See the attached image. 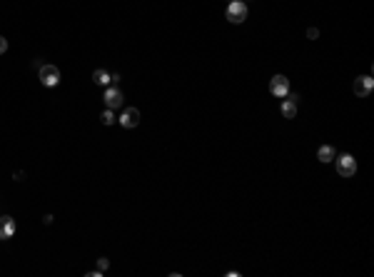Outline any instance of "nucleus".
Here are the masks:
<instances>
[{"label":"nucleus","instance_id":"2eb2a0df","mask_svg":"<svg viewBox=\"0 0 374 277\" xmlns=\"http://www.w3.org/2000/svg\"><path fill=\"white\" fill-rule=\"evenodd\" d=\"M5 50H8V40H5L3 35H0V55H3Z\"/></svg>","mask_w":374,"mask_h":277},{"label":"nucleus","instance_id":"39448f33","mask_svg":"<svg viewBox=\"0 0 374 277\" xmlns=\"http://www.w3.org/2000/svg\"><path fill=\"white\" fill-rule=\"evenodd\" d=\"M105 105L110 110H118V108H122V93H120V88H115V85H107L105 88Z\"/></svg>","mask_w":374,"mask_h":277},{"label":"nucleus","instance_id":"0eeeda50","mask_svg":"<svg viewBox=\"0 0 374 277\" xmlns=\"http://www.w3.org/2000/svg\"><path fill=\"white\" fill-rule=\"evenodd\" d=\"M372 88H374L372 75H362V78L354 80V95H359V98H367L372 93Z\"/></svg>","mask_w":374,"mask_h":277},{"label":"nucleus","instance_id":"423d86ee","mask_svg":"<svg viewBox=\"0 0 374 277\" xmlns=\"http://www.w3.org/2000/svg\"><path fill=\"white\" fill-rule=\"evenodd\" d=\"M120 125L122 127H138L140 125V110L138 108H125L122 113H120Z\"/></svg>","mask_w":374,"mask_h":277},{"label":"nucleus","instance_id":"f03ea898","mask_svg":"<svg viewBox=\"0 0 374 277\" xmlns=\"http://www.w3.org/2000/svg\"><path fill=\"white\" fill-rule=\"evenodd\" d=\"M38 78H40V82L45 85V88H55V85H60V70L55 65H40L38 68Z\"/></svg>","mask_w":374,"mask_h":277},{"label":"nucleus","instance_id":"1a4fd4ad","mask_svg":"<svg viewBox=\"0 0 374 277\" xmlns=\"http://www.w3.org/2000/svg\"><path fill=\"white\" fill-rule=\"evenodd\" d=\"M297 105H299V95H290L282 102V115L284 118H295L297 115Z\"/></svg>","mask_w":374,"mask_h":277},{"label":"nucleus","instance_id":"f257e3e1","mask_svg":"<svg viewBox=\"0 0 374 277\" xmlns=\"http://www.w3.org/2000/svg\"><path fill=\"white\" fill-rule=\"evenodd\" d=\"M227 20L230 23H235V25H239V23H245L247 20V5L242 3V0H232V3L227 5Z\"/></svg>","mask_w":374,"mask_h":277},{"label":"nucleus","instance_id":"dca6fc26","mask_svg":"<svg viewBox=\"0 0 374 277\" xmlns=\"http://www.w3.org/2000/svg\"><path fill=\"white\" fill-rule=\"evenodd\" d=\"M230 3H232V0H230Z\"/></svg>","mask_w":374,"mask_h":277},{"label":"nucleus","instance_id":"9b49d317","mask_svg":"<svg viewBox=\"0 0 374 277\" xmlns=\"http://www.w3.org/2000/svg\"><path fill=\"white\" fill-rule=\"evenodd\" d=\"M93 82H95V85H100V88H107V85H110V73H107V70H102V68H100V70H95V73H93Z\"/></svg>","mask_w":374,"mask_h":277},{"label":"nucleus","instance_id":"9d476101","mask_svg":"<svg viewBox=\"0 0 374 277\" xmlns=\"http://www.w3.org/2000/svg\"><path fill=\"white\" fill-rule=\"evenodd\" d=\"M335 158H337V150H335L332 145H322L319 150H317V160L319 162H332Z\"/></svg>","mask_w":374,"mask_h":277},{"label":"nucleus","instance_id":"6e6552de","mask_svg":"<svg viewBox=\"0 0 374 277\" xmlns=\"http://www.w3.org/2000/svg\"><path fill=\"white\" fill-rule=\"evenodd\" d=\"M15 230H18V225L13 218H8V215L0 218V240H10L15 235Z\"/></svg>","mask_w":374,"mask_h":277},{"label":"nucleus","instance_id":"f8f14e48","mask_svg":"<svg viewBox=\"0 0 374 277\" xmlns=\"http://www.w3.org/2000/svg\"><path fill=\"white\" fill-rule=\"evenodd\" d=\"M100 120H102V125H113V122H115V113L107 108V110L102 113V118H100Z\"/></svg>","mask_w":374,"mask_h":277},{"label":"nucleus","instance_id":"ddd939ff","mask_svg":"<svg viewBox=\"0 0 374 277\" xmlns=\"http://www.w3.org/2000/svg\"><path fill=\"white\" fill-rule=\"evenodd\" d=\"M107 267H110V260H107V257H100V260H98V270H102V272H105Z\"/></svg>","mask_w":374,"mask_h":277},{"label":"nucleus","instance_id":"4468645a","mask_svg":"<svg viewBox=\"0 0 374 277\" xmlns=\"http://www.w3.org/2000/svg\"><path fill=\"white\" fill-rule=\"evenodd\" d=\"M307 38H310V40H317V38H319V30H317V28H310V30H307Z\"/></svg>","mask_w":374,"mask_h":277},{"label":"nucleus","instance_id":"7ed1b4c3","mask_svg":"<svg viewBox=\"0 0 374 277\" xmlns=\"http://www.w3.org/2000/svg\"><path fill=\"white\" fill-rule=\"evenodd\" d=\"M270 93L275 95V98H287L290 95V80L284 78V75H275L272 80H270Z\"/></svg>","mask_w":374,"mask_h":277},{"label":"nucleus","instance_id":"20e7f679","mask_svg":"<svg viewBox=\"0 0 374 277\" xmlns=\"http://www.w3.org/2000/svg\"><path fill=\"white\" fill-rule=\"evenodd\" d=\"M335 160H337V173L342 178H352V175L357 173V160L352 158V155H339Z\"/></svg>","mask_w":374,"mask_h":277}]
</instances>
